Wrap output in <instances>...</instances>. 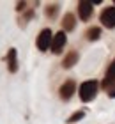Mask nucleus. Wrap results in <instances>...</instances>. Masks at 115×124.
Masks as SVG:
<instances>
[{"label":"nucleus","mask_w":115,"mask_h":124,"mask_svg":"<svg viewBox=\"0 0 115 124\" xmlns=\"http://www.w3.org/2000/svg\"><path fill=\"white\" fill-rule=\"evenodd\" d=\"M92 11H94V7H92L90 2H85V0L78 2V14H80V18H82L83 21H89L90 20Z\"/></svg>","instance_id":"nucleus-6"},{"label":"nucleus","mask_w":115,"mask_h":124,"mask_svg":"<svg viewBox=\"0 0 115 124\" xmlns=\"http://www.w3.org/2000/svg\"><path fill=\"white\" fill-rule=\"evenodd\" d=\"M66 41H67L66 32L64 30L57 32L53 36V43H51V52H53V53H60L62 50H64V46H66Z\"/></svg>","instance_id":"nucleus-4"},{"label":"nucleus","mask_w":115,"mask_h":124,"mask_svg":"<svg viewBox=\"0 0 115 124\" xmlns=\"http://www.w3.org/2000/svg\"><path fill=\"white\" fill-rule=\"evenodd\" d=\"M83 115H85L83 112H76V114H73L71 117H69V121H67V122H78L80 119H83Z\"/></svg>","instance_id":"nucleus-12"},{"label":"nucleus","mask_w":115,"mask_h":124,"mask_svg":"<svg viewBox=\"0 0 115 124\" xmlns=\"http://www.w3.org/2000/svg\"><path fill=\"white\" fill-rule=\"evenodd\" d=\"M51 43H53V34H51V30L50 29L41 30V34L37 36V48L41 50V52H46V50L51 46Z\"/></svg>","instance_id":"nucleus-2"},{"label":"nucleus","mask_w":115,"mask_h":124,"mask_svg":"<svg viewBox=\"0 0 115 124\" xmlns=\"http://www.w3.org/2000/svg\"><path fill=\"white\" fill-rule=\"evenodd\" d=\"M57 11H59V5L57 4H51V5H48V7H46V16H48V18H53V16L57 14Z\"/></svg>","instance_id":"nucleus-11"},{"label":"nucleus","mask_w":115,"mask_h":124,"mask_svg":"<svg viewBox=\"0 0 115 124\" xmlns=\"http://www.w3.org/2000/svg\"><path fill=\"white\" fill-rule=\"evenodd\" d=\"M78 59H80L78 52L71 50V52H69L66 57H64V60H62V66H64V67H73L74 64H78Z\"/></svg>","instance_id":"nucleus-7"},{"label":"nucleus","mask_w":115,"mask_h":124,"mask_svg":"<svg viewBox=\"0 0 115 124\" xmlns=\"http://www.w3.org/2000/svg\"><path fill=\"white\" fill-rule=\"evenodd\" d=\"M59 92H60V98L64 99V101L71 99V98H73V94L76 92V83H74L73 80H67V82H64Z\"/></svg>","instance_id":"nucleus-5"},{"label":"nucleus","mask_w":115,"mask_h":124,"mask_svg":"<svg viewBox=\"0 0 115 124\" xmlns=\"http://www.w3.org/2000/svg\"><path fill=\"white\" fill-rule=\"evenodd\" d=\"M85 36H87L89 41H96V39H99V36H101V29L99 27H92V29H89L85 32Z\"/></svg>","instance_id":"nucleus-10"},{"label":"nucleus","mask_w":115,"mask_h":124,"mask_svg":"<svg viewBox=\"0 0 115 124\" xmlns=\"http://www.w3.org/2000/svg\"><path fill=\"white\" fill-rule=\"evenodd\" d=\"M74 25H76V21H74V16H73L71 13H67V14L64 16V20H62V30H64V32L73 30Z\"/></svg>","instance_id":"nucleus-9"},{"label":"nucleus","mask_w":115,"mask_h":124,"mask_svg":"<svg viewBox=\"0 0 115 124\" xmlns=\"http://www.w3.org/2000/svg\"><path fill=\"white\" fill-rule=\"evenodd\" d=\"M106 76H113L115 78V60L110 64V67H108V73H106Z\"/></svg>","instance_id":"nucleus-13"},{"label":"nucleus","mask_w":115,"mask_h":124,"mask_svg":"<svg viewBox=\"0 0 115 124\" xmlns=\"http://www.w3.org/2000/svg\"><path fill=\"white\" fill-rule=\"evenodd\" d=\"M7 67L11 73H16L18 71V60H16V50L11 48L9 53H7Z\"/></svg>","instance_id":"nucleus-8"},{"label":"nucleus","mask_w":115,"mask_h":124,"mask_svg":"<svg viewBox=\"0 0 115 124\" xmlns=\"http://www.w3.org/2000/svg\"><path fill=\"white\" fill-rule=\"evenodd\" d=\"M97 94V83L94 80H89V82H83L80 85V98L82 101H92Z\"/></svg>","instance_id":"nucleus-1"},{"label":"nucleus","mask_w":115,"mask_h":124,"mask_svg":"<svg viewBox=\"0 0 115 124\" xmlns=\"http://www.w3.org/2000/svg\"><path fill=\"white\" fill-rule=\"evenodd\" d=\"M101 23L106 27V29H113L115 27V7H106L103 9L101 13Z\"/></svg>","instance_id":"nucleus-3"},{"label":"nucleus","mask_w":115,"mask_h":124,"mask_svg":"<svg viewBox=\"0 0 115 124\" xmlns=\"http://www.w3.org/2000/svg\"><path fill=\"white\" fill-rule=\"evenodd\" d=\"M16 9H18V11H23V9H25V2H20V4H18V7H16Z\"/></svg>","instance_id":"nucleus-14"}]
</instances>
